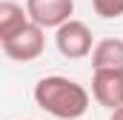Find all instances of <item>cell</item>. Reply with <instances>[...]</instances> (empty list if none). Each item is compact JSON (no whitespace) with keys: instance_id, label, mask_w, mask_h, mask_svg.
I'll return each instance as SVG.
<instances>
[{"instance_id":"1","label":"cell","mask_w":123,"mask_h":120,"mask_svg":"<svg viewBox=\"0 0 123 120\" xmlns=\"http://www.w3.org/2000/svg\"><path fill=\"white\" fill-rule=\"evenodd\" d=\"M34 103L57 120H80L89 112V91L63 74H46L34 83Z\"/></svg>"},{"instance_id":"2","label":"cell","mask_w":123,"mask_h":120,"mask_svg":"<svg viewBox=\"0 0 123 120\" xmlns=\"http://www.w3.org/2000/svg\"><path fill=\"white\" fill-rule=\"evenodd\" d=\"M55 46L66 60H83L92 57L97 43L92 40V29L83 20H69L55 31Z\"/></svg>"},{"instance_id":"3","label":"cell","mask_w":123,"mask_h":120,"mask_svg":"<svg viewBox=\"0 0 123 120\" xmlns=\"http://www.w3.org/2000/svg\"><path fill=\"white\" fill-rule=\"evenodd\" d=\"M3 46V54L9 60H17V63H31L43 54L46 49V29H40L37 23H29L20 34H14L12 40L0 43Z\"/></svg>"},{"instance_id":"4","label":"cell","mask_w":123,"mask_h":120,"mask_svg":"<svg viewBox=\"0 0 123 120\" xmlns=\"http://www.w3.org/2000/svg\"><path fill=\"white\" fill-rule=\"evenodd\" d=\"M26 12L31 23H37L40 29L57 31L63 23L74 20V0H26Z\"/></svg>"},{"instance_id":"5","label":"cell","mask_w":123,"mask_h":120,"mask_svg":"<svg viewBox=\"0 0 123 120\" xmlns=\"http://www.w3.org/2000/svg\"><path fill=\"white\" fill-rule=\"evenodd\" d=\"M92 97L109 112L123 109V72H94Z\"/></svg>"},{"instance_id":"6","label":"cell","mask_w":123,"mask_h":120,"mask_svg":"<svg viewBox=\"0 0 123 120\" xmlns=\"http://www.w3.org/2000/svg\"><path fill=\"white\" fill-rule=\"evenodd\" d=\"M92 69L94 72H123V40L106 37L92 52Z\"/></svg>"},{"instance_id":"7","label":"cell","mask_w":123,"mask_h":120,"mask_svg":"<svg viewBox=\"0 0 123 120\" xmlns=\"http://www.w3.org/2000/svg\"><path fill=\"white\" fill-rule=\"evenodd\" d=\"M29 23H31L29 12H26L17 0H3V3H0V43H6V40H12L14 34H20Z\"/></svg>"},{"instance_id":"8","label":"cell","mask_w":123,"mask_h":120,"mask_svg":"<svg viewBox=\"0 0 123 120\" xmlns=\"http://www.w3.org/2000/svg\"><path fill=\"white\" fill-rule=\"evenodd\" d=\"M94 14H100L103 20H117L123 17V0H92Z\"/></svg>"},{"instance_id":"9","label":"cell","mask_w":123,"mask_h":120,"mask_svg":"<svg viewBox=\"0 0 123 120\" xmlns=\"http://www.w3.org/2000/svg\"><path fill=\"white\" fill-rule=\"evenodd\" d=\"M109 120H123V109H117V112H112V117Z\"/></svg>"}]
</instances>
